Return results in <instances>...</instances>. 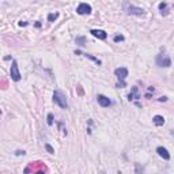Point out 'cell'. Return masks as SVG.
I'll return each instance as SVG.
<instances>
[{"mask_svg":"<svg viewBox=\"0 0 174 174\" xmlns=\"http://www.w3.org/2000/svg\"><path fill=\"white\" fill-rule=\"evenodd\" d=\"M114 75L117 76V79H118V83L116 84V87H117V89H124L125 86H127L125 79H127V76H128V68H125V67L116 68Z\"/></svg>","mask_w":174,"mask_h":174,"instance_id":"cell-1","label":"cell"},{"mask_svg":"<svg viewBox=\"0 0 174 174\" xmlns=\"http://www.w3.org/2000/svg\"><path fill=\"white\" fill-rule=\"evenodd\" d=\"M155 63L159 68H169L171 65V60H170V57H169V55H166L165 50H162V52L156 56Z\"/></svg>","mask_w":174,"mask_h":174,"instance_id":"cell-2","label":"cell"},{"mask_svg":"<svg viewBox=\"0 0 174 174\" xmlns=\"http://www.w3.org/2000/svg\"><path fill=\"white\" fill-rule=\"evenodd\" d=\"M53 102L56 103V105H59L61 109H68L67 97H65L61 91H59V90H56V91L53 93Z\"/></svg>","mask_w":174,"mask_h":174,"instance_id":"cell-3","label":"cell"},{"mask_svg":"<svg viewBox=\"0 0 174 174\" xmlns=\"http://www.w3.org/2000/svg\"><path fill=\"white\" fill-rule=\"evenodd\" d=\"M29 171H33V173H45V171H48V169L41 162H31L25 169V173H29Z\"/></svg>","mask_w":174,"mask_h":174,"instance_id":"cell-4","label":"cell"},{"mask_svg":"<svg viewBox=\"0 0 174 174\" xmlns=\"http://www.w3.org/2000/svg\"><path fill=\"white\" fill-rule=\"evenodd\" d=\"M10 75H11V79L14 82H19L22 78L21 72H19V68H18V63L12 60V64H11V69H10Z\"/></svg>","mask_w":174,"mask_h":174,"instance_id":"cell-5","label":"cell"},{"mask_svg":"<svg viewBox=\"0 0 174 174\" xmlns=\"http://www.w3.org/2000/svg\"><path fill=\"white\" fill-rule=\"evenodd\" d=\"M91 11H93L91 6L87 4V3H80L79 6L76 7V12L79 15H90V14H91Z\"/></svg>","mask_w":174,"mask_h":174,"instance_id":"cell-6","label":"cell"},{"mask_svg":"<svg viewBox=\"0 0 174 174\" xmlns=\"http://www.w3.org/2000/svg\"><path fill=\"white\" fill-rule=\"evenodd\" d=\"M127 14L128 15H136V16H142V15L146 14V11L140 7H136V6H129L127 8Z\"/></svg>","mask_w":174,"mask_h":174,"instance_id":"cell-7","label":"cell"},{"mask_svg":"<svg viewBox=\"0 0 174 174\" xmlns=\"http://www.w3.org/2000/svg\"><path fill=\"white\" fill-rule=\"evenodd\" d=\"M97 101H98V103H99V106H102V108H109L110 105H112V101H110L106 95H103V94H98L97 95Z\"/></svg>","mask_w":174,"mask_h":174,"instance_id":"cell-8","label":"cell"},{"mask_svg":"<svg viewBox=\"0 0 174 174\" xmlns=\"http://www.w3.org/2000/svg\"><path fill=\"white\" fill-rule=\"evenodd\" d=\"M90 33H91L93 36L95 37V38L98 40H102V41H105V40L108 38V33L105 31V30H99V29H91L90 30Z\"/></svg>","mask_w":174,"mask_h":174,"instance_id":"cell-9","label":"cell"},{"mask_svg":"<svg viewBox=\"0 0 174 174\" xmlns=\"http://www.w3.org/2000/svg\"><path fill=\"white\" fill-rule=\"evenodd\" d=\"M140 98V93H139V87L137 86H133L132 89H131V93L128 94V101H137Z\"/></svg>","mask_w":174,"mask_h":174,"instance_id":"cell-10","label":"cell"},{"mask_svg":"<svg viewBox=\"0 0 174 174\" xmlns=\"http://www.w3.org/2000/svg\"><path fill=\"white\" fill-rule=\"evenodd\" d=\"M156 152H158V155H159L161 158H163L165 161L170 159V154H169L167 148H165V147H158V148H156Z\"/></svg>","mask_w":174,"mask_h":174,"instance_id":"cell-11","label":"cell"},{"mask_svg":"<svg viewBox=\"0 0 174 174\" xmlns=\"http://www.w3.org/2000/svg\"><path fill=\"white\" fill-rule=\"evenodd\" d=\"M152 122L156 125V127H161V125L165 124V117L163 116H159V114H156L152 117Z\"/></svg>","mask_w":174,"mask_h":174,"instance_id":"cell-12","label":"cell"},{"mask_svg":"<svg viewBox=\"0 0 174 174\" xmlns=\"http://www.w3.org/2000/svg\"><path fill=\"white\" fill-rule=\"evenodd\" d=\"M75 55H83V56L89 57L90 60H93V61H95V64H97V65H101V64H102V61H101L99 59H97V57L91 56V55H89V53H82V52H80V50H75Z\"/></svg>","mask_w":174,"mask_h":174,"instance_id":"cell-13","label":"cell"},{"mask_svg":"<svg viewBox=\"0 0 174 174\" xmlns=\"http://www.w3.org/2000/svg\"><path fill=\"white\" fill-rule=\"evenodd\" d=\"M158 8H159V11H161V14H162V15H167L169 14V6H167V3H165V1L159 3Z\"/></svg>","mask_w":174,"mask_h":174,"instance_id":"cell-14","label":"cell"},{"mask_svg":"<svg viewBox=\"0 0 174 174\" xmlns=\"http://www.w3.org/2000/svg\"><path fill=\"white\" fill-rule=\"evenodd\" d=\"M59 18V12H55V14H49L48 15V22H53Z\"/></svg>","mask_w":174,"mask_h":174,"instance_id":"cell-15","label":"cell"},{"mask_svg":"<svg viewBox=\"0 0 174 174\" xmlns=\"http://www.w3.org/2000/svg\"><path fill=\"white\" fill-rule=\"evenodd\" d=\"M125 40V37L122 36V34H116L114 37H113V41L114 42H122Z\"/></svg>","mask_w":174,"mask_h":174,"instance_id":"cell-16","label":"cell"},{"mask_svg":"<svg viewBox=\"0 0 174 174\" xmlns=\"http://www.w3.org/2000/svg\"><path fill=\"white\" fill-rule=\"evenodd\" d=\"M46 122H48V125H49V127H52V125H53V114H52V113H49V114H48Z\"/></svg>","mask_w":174,"mask_h":174,"instance_id":"cell-17","label":"cell"},{"mask_svg":"<svg viewBox=\"0 0 174 174\" xmlns=\"http://www.w3.org/2000/svg\"><path fill=\"white\" fill-rule=\"evenodd\" d=\"M45 148H46V151H48V152H49V154H55L53 147H52V146H50V144H48V143H46V144H45Z\"/></svg>","mask_w":174,"mask_h":174,"instance_id":"cell-18","label":"cell"},{"mask_svg":"<svg viewBox=\"0 0 174 174\" xmlns=\"http://www.w3.org/2000/svg\"><path fill=\"white\" fill-rule=\"evenodd\" d=\"M25 154H26V151H23V150H16V151H15V155H16V156L25 155Z\"/></svg>","mask_w":174,"mask_h":174,"instance_id":"cell-19","label":"cell"},{"mask_svg":"<svg viewBox=\"0 0 174 174\" xmlns=\"http://www.w3.org/2000/svg\"><path fill=\"white\" fill-rule=\"evenodd\" d=\"M158 101H161V102H166V101H167V97H161Z\"/></svg>","mask_w":174,"mask_h":174,"instance_id":"cell-20","label":"cell"},{"mask_svg":"<svg viewBox=\"0 0 174 174\" xmlns=\"http://www.w3.org/2000/svg\"><path fill=\"white\" fill-rule=\"evenodd\" d=\"M18 25H19L21 27H22V26H27V22H19Z\"/></svg>","mask_w":174,"mask_h":174,"instance_id":"cell-21","label":"cell"}]
</instances>
